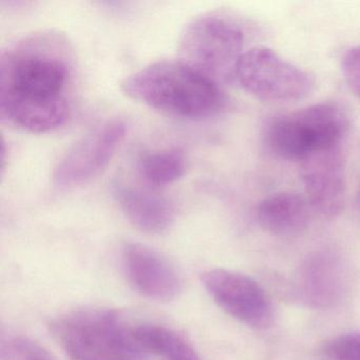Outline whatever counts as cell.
I'll use <instances>...</instances> for the list:
<instances>
[{
	"label": "cell",
	"mask_w": 360,
	"mask_h": 360,
	"mask_svg": "<svg viewBox=\"0 0 360 360\" xmlns=\"http://www.w3.org/2000/svg\"><path fill=\"white\" fill-rule=\"evenodd\" d=\"M349 288L345 263L332 250L309 255L297 274V298L311 309H332L345 298Z\"/></svg>",
	"instance_id": "11"
},
{
	"label": "cell",
	"mask_w": 360,
	"mask_h": 360,
	"mask_svg": "<svg viewBox=\"0 0 360 360\" xmlns=\"http://www.w3.org/2000/svg\"><path fill=\"white\" fill-rule=\"evenodd\" d=\"M122 264L130 285L145 298L170 302L182 292L183 280L178 269L149 246L126 243L122 250Z\"/></svg>",
	"instance_id": "10"
},
{
	"label": "cell",
	"mask_w": 360,
	"mask_h": 360,
	"mask_svg": "<svg viewBox=\"0 0 360 360\" xmlns=\"http://www.w3.org/2000/svg\"><path fill=\"white\" fill-rule=\"evenodd\" d=\"M71 81V50L62 35L41 32L25 37L1 53V117L32 134L58 129L70 115Z\"/></svg>",
	"instance_id": "1"
},
{
	"label": "cell",
	"mask_w": 360,
	"mask_h": 360,
	"mask_svg": "<svg viewBox=\"0 0 360 360\" xmlns=\"http://www.w3.org/2000/svg\"><path fill=\"white\" fill-rule=\"evenodd\" d=\"M235 82L258 100L274 103L303 100L316 85L309 71L265 47L245 51L236 69Z\"/></svg>",
	"instance_id": "6"
},
{
	"label": "cell",
	"mask_w": 360,
	"mask_h": 360,
	"mask_svg": "<svg viewBox=\"0 0 360 360\" xmlns=\"http://www.w3.org/2000/svg\"><path fill=\"white\" fill-rule=\"evenodd\" d=\"M127 126L121 119L98 126L79 139L65 153L54 169V182L60 187L86 184L102 174L125 138Z\"/></svg>",
	"instance_id": "8"
},
{
	"label": "cell",
	"mask_w": 360,
	"mask_h": 360,
	"mask_svg": "<svg viewBox=\"0 0 360 360\" xmlns=\"http://www.w3.org/2000/svg\"><path fill=\"white\" fill-rule=\"evenodd\" d=\"M121 88L132 100L181 119H207L226 104L219 84L180 60L153 63L128 75Z\"/></svg>",
	"instance_id": "2"
},
{
	"label": "cell",
	"mask_w": 360,
	"mask_h": 360,
	"mask_svg": "<svg viewBox=\"0 0 360 360\" xmlns=\"http://www.w3.org/2000/svg\"><path fill=\"white\" fill-rule=\"evenodd\" d=\"M311 204L295 193H279L260 202L256 216L260 226L279 237H295L304 233L311 222Z\"/></svg>",
	"instance_id": "12"
},
{
	"label": "cell",
	"mask_w": 360,
	"mask_h": 360,
	"mask_svg": "<svg viewBox=\"0 0 360 360\" xmlns=\"http://www.w3.org/2000/svg\"><path fill=\"white\" fill-rule=\"evenodd\" d=\"M0 360H56V358L32 339L24 336L8 337L0 347Z\"/></svg>",
	"instance_id": "16"
},
{
	"label": "cell",
	"mask_w": 360,
	"mask_h": 360,
	"mask_svg": "<svg viewBox=\"0 0 360 360\" xmlns=\"http://www.w3.org/2000/svg\"><path fill=\"white\" fill-rule=\"evenodd\" d=\"M299 163L311 208L324 218L338 217L347 193L345 143L313 151Z\"/></svg>",
	"instance_id": "9"
},
{
	"label": "cell",
	"mask_w": 360,
	"mask_h": 360,
	"mask_svg": "<svg viewBox=\"0 0 360 360\" xmlns=\"http://www.w3.org/2000/svg\"><path fill=\"white\" fill-rule=\"evenodd\" d=\"M186 172V158L178 148L143 153L138 160L141 178L155 187L166 186L182 178Z\"/></svg>",
	"instance_id": "15"
},
{
	"label": "cell",
	"mask_w": 360,
	"mask_h": 360,
	"mask_svg": "<svg viewBox=\"0 0 360 360\" xmlns=\"http://www.w3.org/2000/svg\"><path fill=\"white\" fill-rule=\"evenodd\" d=\"M115 197L126 218L144 233H164L174 222V206L161 195L126 185H115Z\"/></svg>",
	"instance_id": "13"
},
{
	"label": "cell",
	"mask_w": 360,
	"mask_h": 360,
	"mask_svg": "<svg viewBox=\"0 0 360 360\" xmlns=\"http://www.w3.org/2000/svg\"><path fill=\"white\" fill-rule=\"evenodd\" d=\"M322 360H360V332L345 333L326 341L320 349Z\"/></svg>",
	"instance_id": "17"
},
{
	"label": "cell",
	"mask_w": 360,
	"mask_h": 360,
	"mask_svg": "<svg viewBox=\"0 0 360 360\" xmlns=\"http://www.w3.org/2000/svg\"><path fill=\"white\" fill-rule=\"evenodd\" d=\"M202 284L212 300L238 321L257 330L273 323L274 307L264 288L237 271L214 269L202 274Z\"/></svg>",
	"instance_id": "7"
},
{
	"label": "cell",
	"mask_w": 360,
	"mask_h": 360,
	"mask_svg": "<svg viewBox=\"0 0 360 360\" xmlns=\"http://www.w3.org/2000/svg\"><path fill=\"white\" fill-rule=\"evenodd\" d=\"M341 71L349 89L360 100V46L345 52L341 60Z\"/></svg>",
	"instance_id": "18"
},
{
	"label": "cell",
	"mask_w": 360,
	"mask_h": 360,
	"mask_svg": "<svg viewBox=\"0 0 360 360\" xmlns=\"http://www.w3.org/2000/svg\"><path fill=\"white\" fill-rule=\"evenodd\" d=\"M349 127L341 105L319 103L274 117L265 130V144L276 157L300 162L313 151L345 143Z\"/></svg>",
	"instance_id": "4"
},
{
	"label": "cell",
	"mask_w": 360,
	"mask_h": 360,
	"mask_svg": "<svg viewBox=\"0 0 360 360\" xmlns=\"http://www.w3.org/2000/svg\"><path fill=\"white\" fill-rule=\"evenodd\" d=\"M244 45L245 34L239 24L221 14L206 13L187 25L178 51L181 62L221 85L235 82Z\"/></svg>",
	"instance_id": "5"
},
{
	"label": "cell",
	"mask_w": 360,
	"mask_h": 360,
	"mask_svg": "<svg viewBox=\"0 0 360 360\" xmlns=\"http://www.w3.org/2000/svg\"><path fill=\"white\" fill-rule=\"evenodd\" d=\"M134 336L145 353L159 360H202L193 345L176 330L158 324L134 326Z\"/></svg>",
	"instance_id": "14"
},
{
	"label": "cell",
	"mask_w": 360,
	"mask_h": 360,
	"mask_svg": "<svg viewBox=\"0 0 360 360\" xmlns=\"http://www.w3.org/2000/svg\"><path fill=\"white\" fill-rule=\"evenodd\" d=\"M51 330L71 360H147L134 326L112 309H86L56 319Z\"/></svg>",
	"instance_id": "3"
}]
</instances>
